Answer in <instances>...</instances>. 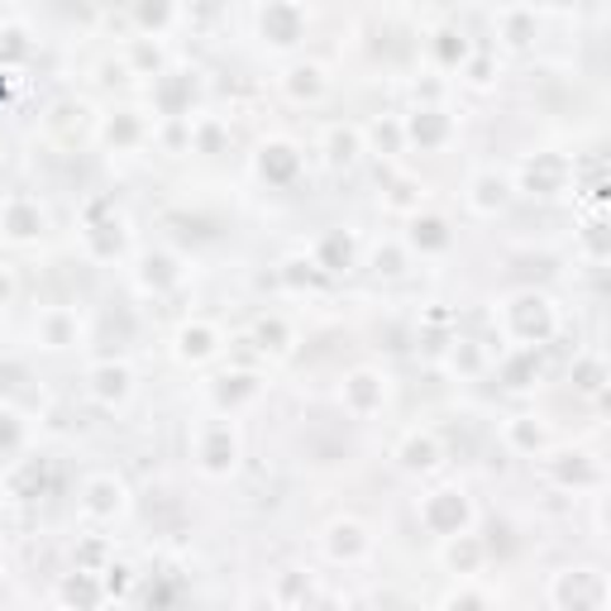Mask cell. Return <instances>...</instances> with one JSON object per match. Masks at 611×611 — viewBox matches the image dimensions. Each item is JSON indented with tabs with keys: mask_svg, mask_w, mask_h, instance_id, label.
<instances>
[{
	"mask_svg": "<svg viewBox=\"0 0 611 611\" xmlns=\"http://www.w3.org/2000/svg\"><path fill=\"white\" fill-rule=\"evenodd\" d=\"M507 320L516 325V340H521V349H535L549 330H555V311H549V301L535 297V292H521V297H516V301L507 306Z\"/></svg>",
	"mask_w": 611,
	"mask_h": 611,
	"instance_id": "277c9868",
	"label": "cell"
},
{
	"mask_svg": "<svg viewBox=\"0 0 611 611\" xmlns=\"http://www.w3.org/2000/svg\"><path fill=\"white\" fill-rule=\"evenodd\" d=\"M130 583H134V578H130V563H105V569H101V592H105V598H111V592H115V598H125V592H130Z\"/></svg>",
	"mask_w": 611,
	"mask_h": 611,
	"instance_id": "e575fe53",
	"label": "cell"
},
{
	"mask_svg": "<svg viewBox=\"0 0 611 611\" xmlns=\"http://www.w3.org/2000/svg\"><path fill=\"white\" fill-rule=\"evenodd\" d=\"M105 139H111V144H139L144 139V120L134 111H120L111 125H105Z\"/></svg>",
	"mask_w": 611,
	"mask_h": 611,
	"instance_id": "4dcf8cb0",
	"label": "cell"
},
{
	"mask_svg": "<svg viewBox=\"0 0 611 611\" xmlns=\"http://www.w3.org/2000/svg\"><path fill=\"white\" fill-rule=\"evenodd\" d=\"M58 598H63L68 607H82V611H96L101 607V573H86V569H76L63 578V588H58Z\"/></svg>",
	"mask_w": 611,
	"mask_h": 611,
	"instance_id": "7402d4cb",
	"label": "cell"
},
{
	"mask_svg": "<svg viewBox=\"0 0 611 611\" xmlns=\"http://www.w3.org/2000/svg\"><path fill=\"white\" fill-rule=\"evenodd\" d=\"M396 458H402L406 473H435L439 458H445V449H439L435 431H411V435L402 439V449H396Z\"/></svg>",
	"mask_w": 611,
	"mask_h": 611,
	"instance_id": "e0dca14e",
	"label": "cell"
},
{
	"mask_svg": "<svg viewBox=\"0 0 611 611\" xmlns=\"http://www.w3.org/2000/svg\"><path fill=\"white\" fill-rule=\"evenodd\" d=\"M258 173H263L272 187H287V182L301 173V153H297V144H287V139L263 144V148H258Z\"/></svg>",
	"mask_w": 611,
	"mask_h": 611,
	"instance_id": "8fae6325",
	"label": "cell"
},
{
	"mask_svg": "<svg viewBox=\"0 0 611 611\" xmlns=\"http://www.w3.org/2000/svg\"><path fill=\"white\" fill-rule=\"evenodd\" d=\"M130 392H134V373L125 363H96V369H91V396H96V402L120 406V402H130Z\"/></svg>",
	"mask_w": 611,
	"mask_h": 611,
	"instance_id": "5bb4252c",
	"label": "cell"
},
{
	"mask_svg": "<svg viewBox=\"0 0 611 611\" xmlns=\"http://www.w3.org/2000/svg\"><path fill=\"white\" fill-rule=\"evenodd\" d=\"M431 53H435V63L445 68V72H458L473 58V43H468L464 29L445 24V29H435V34H431Z\"/></svg>",
	"mask_w": 611,
	"mask_h": 611,
	"instance_id": "ffe728a7",
	"label": "cell"
},
{
	"mask_svg": "<svg viewBox=\"0 0 611 611\" xmlns=\"http://www.w3.org/2000/svg\"><path fill=\"white\" fill-rule=\"evenodd\" d=\"M563 182H569V163H563L559 153H535V158L526 163L530 196H555V191H563Z\"/></svg>",
	"mask_w": 611,
	"mask_h": 611,
	"instance_id": "9a60e30c",
	"label": "cell"
},
{
	"mask_svg": "<svg viewBox=\"0 0 611 611\" xmlns=\"http://www.w3.org/2000/svg\"><path fill=\"white\" fill-rule=\"evenodd\" d=\"M340 402L349 416H373V411H382V402H387V377L373 373V369H359V373H349L344 377V392H340Z\"/></svg>",
	"mask_w": 611,
	"mask_h": 611,
	"instance_id": "52a82bcc",
	"label": "cell"
},
{
	"mask_svg": "<svg viewBox=\"0 0 611 611\" xmlns=\"http://www.w3.org/2000/svg\"><path fill=\"white\" fill-rule=\"evenodd\" d=\"M282 91H287V96H292L297 105L320 101V96L330 91L325 68H320V63H287V68H282Z\"/></svg>",
	"mask_w": 611,
	"mask_h": 611,
	"instance_id": "4fadbf2b",
	"label": "cell"
},
{
	"mask_svg": "<svg viewBox=\"0 0 611 611\" xmlns=\"http://www.w3.org/2000/svg\"><path fill=\"white\" fill-rule=\"evenodd\" d=\"M258 340H263V349H272V354H287V340H292V334H287V325L272 315V320H258Z\"/></svg>",
	"mask_w": 611,
	"mask_h": 611,
	"instance_id": "d590c367",
	"label": "cell"
},
{
	"mask_svg": "<svg viewBox=\"0 0 611 611\" xmlns=\"http://www.w3.org/2000/svg\"><path fill=\"white\" fill-rule=\"evenodd\" d=\"M229 139V130L220 125V120H196V125H191V144L196 148H201V153H220V144Z\"/></svg>",
	"mask_w": 611,
	"mask_h": 611,
	"instance_id": "d6a6232c",
	"label": "cell"
},
{
	"mask_svg": "<svg viewBox=\"0 0 611 611\" xmlns=\"http://www.w3.org/2000/svg\"><path fill=\"white\" fill-rule=\"evenodd\" d=\"M43 483H49V464L43 458H24V464H14L6 473V493L14 501H34L43 493Z\"/></svg>",
	"mask_w": 611,
	"mask_h": 611,
	"instance_id": "44dd1931",
	"label": "cell"
},
{
	"mask_svg": "<svg viewBox=\"0 0 611 611\" xmlns=\"http://www.w3.org/2000/svg\"><path fill=\"white\" fill-rule=\"evenodd\" d=\"M373 272H382V278H402V272H406V249H402V244H377V249H373Z\"/></svg>",
	"mask_w": 611,
	"mask_h": 611,
	"instance_id": "1f68e13d",
	"label": "cell"
},
{
	"mask_svg": "<svg viewBox=\"0 0 611 611\" xmlns=\"http://www.w3.org/2000/svg\"><path fill=\"white\" fill-rule=\"evenodd\" d=\"M210 396H216L220 406L235 411L239 402H249V396H258V377H253V373H225V377H216V387H210Z\"/></svg>",
	"mask_w": 611,
	"mask_h": 611,
	"instance_id": "d4e9b609",
	"label": "cell"
},
{
	"mask_svg": "<svg viewBox=\"0 0 611 611\" xmlns=\"http://www.w3.org/2000/svg\"><path fill=\"white\" fill-rule=\"evenodd\" d=\"M325 549H330V559H344V563H359L363 555L373 549V535L363 530L359 521H334L325 530Z\"/></svg>",
	"mask_w": 611,
	"mask_h": 611,
	"instance_id": "2e32d148",
	"label": "cell"
},
{
	"mask_svg": "<svg viewBox=\"0 0 611 611\" xmlns=\"http://www.w3.org/2000/svg\"><path fill=\"white\" fill-rule=\"evenodd\" d=\"M6 297H10V272L0 268V301H6Z\"/></svg>",
	"mask_w": 611,
	"mask_h": 611,
	"instance_id": "ab89813d",
	"label": "cell"
},
{
	"mask_svg": "<svg viewBox=\"0 0 611 611\" xmlns=\"http://www.w3.org/2000/svg\"><path fill=\"white\" fill-rule=\"evenodd\" d=\"M454 244V229L445 216H411V229H406V249H416V253H445Z\"/></svg>",
	"mask_w": 611,
	"mask_h": 611,
	"instance_id": "7c38bea8",
	"label": "cell"
},
{
	"mask_svg": "<svg viewBox=\"0 0 611 611\" xmlns=\"http://www.w3.org/2000/svg\"><path fill=\"white\" fill-rule=\"evenodd\" d=\"M497 29H501V39L511 43V49H526V43L535 39V10H497V20H493Z\"/></svg>",
	"mask_w": 611,
	"mask_h": 611,
	"instance_id": "cb8c5ba5",
	"label": "cell"
},
{
	"mask_svg": "<svg viewBox=\"0 0 611 611\" xmlns=\"http://www.w3.org/2000/svg\"><path fill=\"white\" fill-rule=\"evenodd\" d=\"M182 10L177 6H139L134 10V24H139V39H163L167 24H177Z\"/></svg>",
	"mask_w": 611,
	"mask_h": 611,
	"instance_id": "f1b7e54d",
	"label": "cell"
},
{
	"mask_svg": "<svg viewBox=\"0 0 611 611\" xmlns=\"http://www.w3.org/2000/svg\"><path fill=\"white\" fill-rule=\"evenodd\" d=\"M306 24H311V14L301 6H263L258 10V34H263V43H272V49H297L306 39Z\"/></svg>",
	"mask_w": 611,
	"mask_h": 611,
	"instance_id": "3957f363",
	"label": "cell"
},
{
	"mask_svg": "<svg viewBox=\"0 0 611 611\" xmlns=\"http://www.w3.org/2000/svg\"><path fill=\"white\" fill-rule=\"evenodd\" d=\"M363 139H369L373 148H382V158H396V153L406 148V130H402L396 115H387V120H373V125L363 130Z\"/></svg>",
	"mask_w": 611,
	"mask_h": 611,
	"instance_id": "484cf974",
	"label": "cell"
},
{
	"mask_svg": "<svg viewBox=\"0 0 611 611\" xmlns=\"http://www.w3.org/2000/svg\"><path fill=\"white\" fill-rule=\"evenodd\" d=\"M139 282L148 287V292H163V287L182 282V272H177V258H167V253H148V258H144V272H139Z\"/></svg>",
	"mask_w": 611,
	"mask_h": 611,
	"instance_id": "83f0119b",
	"label": "cell"
},
{
	"mask_svg": "<svg viewBox=\"0 0 611 611\" xmlns=\"http://www.w3.org/2000/svg\"><path fill=\"white\" fill-rule=\"evenodd\" d=\"M0 229H6L10 239H34L43 229V210L39 201H24V196H14V201L0 206Z\"/></svg>",
	"mask_w": 611,
	"mask_h": 611,
	"instance_id": "d6986e66",
	"label": "cell"
},
{
	"mask_svg": "<svg viewBox=\"0 0 611 611\" xmlns=\"http://www.w3.org/2000/svg\"><path fill=\"white\" fill-rule=\"evenodd\" d=\"M130 58H134V63H139L144 72L163 76V49H158V39H139V34H134V39H130Z\"/></svg>",
	"mask_w": 611,
	"mask_h": 611,
	"instance_id": "836d02e7",
	"label": "cell"
},
{
	"mask_svg": "<svg viewBox=\"0 0 611 611\" xmlns=\"http://www.w3.org/2000/svg\"><path fill=\"white\" fill-rule=\"evenodd\" d=\"M402 130H406V144L445 148L449 134H454V120H449V111H439V105H421V111H411L402 120Z\"/></svg>",
	"mask_w": 611,
	"mask_h": 611,
	"instance_id": "ba28073f",
	"label": "cell"
},
{
	"mask_svg": "<svg viewBox=\"0 0 611 611\" xmlns=\"http://www.w3.org/2000/svg\"><path fill=\"white\" fill-rule=\"evenodd\" d=\"M354 258H359V239L349 235V229H330V235H320L315 249H311V263L320 272H349Z\"/></svg>",
	"mask_w": 611,
	"mask_h": 611,
	"instance_id": "9c48e42d",
	"label": "cell"
},
{
	"mask_svg": "<svg viewBox=\"0 0 611 611\" xmlns=\"http://www.w3.org/2000/svg\"><path fill=\"white\" fill-rule=\"evenodd\" d=\"M359 153H363V130H354V125H334V130L325 134V163H330V167H354Z\"/></svg>",
	"mask_w": 611,
	"mask_h": 611,
	"instance_id": "603a6c76",
	"label": "cell"
},
{
	"mask_svg": "<svg viewBox=\"0 0 611 611\" xmlns=\"http://www.w3.org/2000/svg\"><path fill=\"white\" fill-rule=\"evenodd\" d=\"M196 464L210 478H225V473H235L239 464V435L229 421H210L201 425V435H196Z\"/></svg>",
	"mask_w": 611,
	"mask_h": 611,
	"instance_id": "6da1fadb",
	"label": "cell"
},
{
	"mask_svg": "<svg viewBox=\"0 0 611 611\" xmlns=\"http://www.w3.org/2000/svg\"><path fill=\"white\" fill-rule=\"evenodd\" d=\"M39 334L49 349H68L76 344V315L72 311H43L39 315Z\"/></svg>",
	"mask_w": 611,
	"mask_h": 611,
	"instance_id": "4316f807",
	"label": "cell"
},
{
	"mask_svg": "<svg viewBox=\"0 0 611 611\" xmlns=\"http://www.w3.org/2000/svg\"><path fill=\"white\" fill-rule=\"evenodd\" d=\"M507 201H511V182L501 173L483 167V173L468 177V210H478V216H497Z\"/></svg>",
	"mask_w": 611,
	"mask_h": 611,
	"instance_id": "30bf717a",
	"label": "cell"
},
{
	"mask_svg": "<svg viewBox=\"0 0 611 611\" xmlns=\"http://www.w3.org/2000/svg\"><path fill=\"white\" fill-rule=\"evenodd\" d=\"M468 497L454 493V487H439V493H431L421 501V521L431 535H445V540H454V535H468Z\"/></svg>",
	"mask_w": 611,
	"mask_h": 611,
	"instance_id": "7a4b0ae2",
	"label": "cell"
},
{
	"mask_svg": "<svg viewBox=\"0 0 611 611\" xmlns=\"http://www.w3.org/2000/svg\"><path fill=\"white\" fill-rule=\"evenodd\" d=\"M216 354H220V330L216 325H206V320H191V325L177 330V359L206 363V359H216Z\"/></svg>",
	"mask_w": 611,
	"mask_h": 611,
	"instance_id": "ac0fdd59",
	"label": "cell"
},
{
	"mask_svg": "<svg viewBox=\"0 0 611 611\" xmlns=\"http://www.w3.org/2000/svg\"><path fill=\"white\" fill-rule=\"evenodd\" d=\"M478 559H483V545L473 540V535H454V540L445 545V563L458 573H468V569H478Z\"/></svg>",
	"mask_w": 611,
	"mask_h": 611,
	"instance_id": "f546056e",
	"label": "cell"
},
{
	"mask_svg": "<svg viewBox=\"0 0 611 611\" xmlns=\"http://www.w3.org/2000/svg\"><path fill=\"white\" fill-rule=\"evenodd\" d=\"M607 598V588H602V573L598 569H569V573H559L555 578V602L563 611H598Z\"/></svg>",
	"mask_w": 611,
	"mask_h": 611,
	"instance_id": "5b68a950",
	"label": "cell"
},
{
	"mask_svg": "<svg viewBox=\"0 0 611 611\" xmlns=\"http://www.w3.org/2000/svg\"><path fill=\"white\" fill-rule=\"evenodd\" d=\"M0 39H6V49H0V58H24V49H29V34L20 24H0Z\"/></svg>",
	"mask_w": 611,
	"mask_h": 611,
	"instance_id": "74e56055",
	"label": "cell"
},
{
	"mask_svg": "<svg viewBox=\"0 0 611 611\" xmlns=\"http://www.w3.org/2000/svg\"><path fill=\"white\" fill-rule=\"evenodd\" d=\"M511 439H516L521 449H540V445H545V425H535L530 416H516V421H511Z\"/></svg>",
	"mask_w": 611,
	"mask_h": 611,
	"instance_id": "8d00e7d4",
	"label": "cell"
},
{
	"mask_svg": "<svg viewBox=\"0 0 611 611\" xmlns=\"http://www.w3.org/2000/svg\"><path fill=\"white\" fill-rule=\"evenodd\" d=\"M445 611H487V602L478 598V592H454Z\"/></svg>",
	"mask_w": 611,
	"mask_h": 611,
	"instance_id": "f35d334b",
	"label": "cell"
},
{
	"mask_svg": "<svg viewBox=\"0 0 611 611\" xmlns=\"http://www.w3.org/2000/svg\"><path fill=\"white\" fill-rule=\"evenodd\" d=\"M120 511H125V483H120L115 473L86 478V487H82V516L86 521H115Z\"/></svg>",
	"mask_w": 611,
	"mask_h": 611,
	"instance_id": "8992f818",
	"label": "cell"
}]
</instances>
